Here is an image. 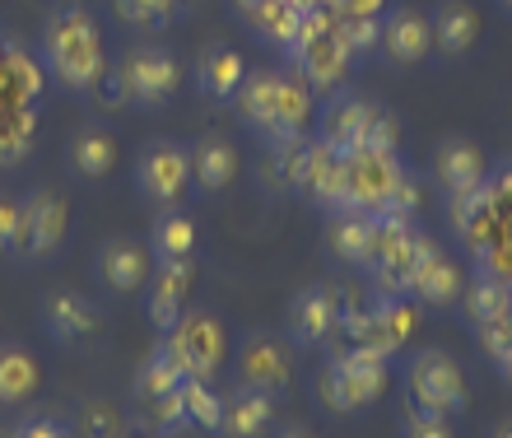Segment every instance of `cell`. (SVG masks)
Returning a JSON list of instances; mask_svg holds the SVG:
<instances>
[{"label": "cell", "mask_w": 512, "mask_h": 438, "mask_svg": "<svg viewBox=\"0 0 512 438\" xmlns=\"http://www.w3.org/2000/svg\"><path fill=\"white\" fill-rule=\"evenodd\" d=\"M233 108L261 145H275L289 136H308V122L317 117V94L294 70H247L233 94Z\"/></svg>", "instance_id": "obj_1"}, {"label": "cell", "mask_w": 512, "mask_h": 438, "mask_svg": "<svg viewBox=\"0 0 512 438\" xmlns=\"http://www.w3.org/2000/svg\"><path fill=\"white\" fill-rule=\"evenodd\" d=\"M42 70L52 75L70 94H89L103 70H108V47H103V28L84 5H56L42 24L38 47Z\"/></svg>", "instance_id": "obj_2"}, {"label": "cell", "mask_w": 512, "mask_h": 438, "mask_svg": "<svg viewBox=\"0 0 512 438\" xmlns=\"http://www.w3.org/2000/svg\"><path fill=\"white\" fill-rule=\"evenodd\" d=\"M38 98H42V61L0 33V168L24 164L38 136Z\"/></svg>", "instance_id": "obj_3"}, {"label": "cell", "mask_w": 512, "mask_h": 438, "mask_svg": "<svg viewBox=\"0 0 512 438\" xmlns=\"http://www.w3.org/2000/svg\"><path fill=\"white\" fill-rule=\"evenodd\" d=\"M284 56H289V66H294L298 80L322 98L336 94L340 84H345V75H350V66L359 61V56L345 47V38H340V28H336V14L326 10V5L303 10Z\"/></svg>", "instance_id": "obj_4"}, {"label": "cell", "mask_w": 512, "mask_h": 438, "mask_svg": "<svg viewBox=\"0 0 512 438\" xmlns=\"http://www.w3.org/2000/svg\"><path fill=\"white\" fill-rule=\"evenodd\" d=\"M322 145L345 159V154H359V150H373V154H396L401 150V126L391 117L382 103L364 94H350V89H336L326 94V108H322Z\"/></svg>", "instance_id": "obj_5"}, {"label": "cell", "mask_w": 512, "mask_h": 438, "mask_svg": "<svg viewBox=\"0 0 512 438\" xmlns=\"http://www.w3.org/2000/svg\"><path fill=\"white\" fill-rule=\"evenodd\" d=\"M387 392V359L364 350V345L336 341V355L326 359V369L317 373V401L331 415H354L373 406Z\"/></svg>", "instance_id": "obj_6"}, {"label": "cell", "mask_w": 512, "mask_h": 438, "mask_svg": "<svg viewBox=\"0 0 512 438\" xmlns=\"http://www.w3.org/2000/svg\"><path fill=\"white\" fill-rule=\"evenodd\" d=\"M466 401H471L466 373L447 350H415L410 355V364H405V411L452 420V415L466 411Z\"/></svg>", "instance_id": "obj_7"}, {"label": "cell", "mask_w": 512, "mask_h": 438, "mask_svg": "<svg viewBox=\"0 0 512 438\" xmlns=\"http://www.w3.org/2000/svg\"><path fill=\"white\" fill-rule=\"evenodd\" d=\"M117 70H122L131 108H140V112L168 108L177 98V89H182V61L163 42H135V47H126Z\"/></svg>", "instance_id": "obj_8"}, {"label": "cell", "mask_w": 512, "mask_h": 438, "mask_svg": "<svg viewBox=\"0 0 512 438\" xmlns=\"http://www.w3.org/2000/svg\"><path fill=\"white\" fill-rule=\"evenodd\" d=\"M163 350L177 359V369L187 378H215L224 369V355H229V336L210 308H187L163 331Z\"/></svg>", "instance_id": "obj_9"}, {"label": "cell", "mask_w": 512, "mask_h": 438, "mask_svg": "<svg viewBox=\"0 0 512 438\" xmlns=\"http://www.w3.org/2000/svg\"><path fill=\"white\" fill-rule=\"evenodd\" d=\"M405 178V164L396 154H345L340 173V210H364V215H387L396 201V187Z\"/></svg>", "instance_id": "obj_10"}, {"label": "cell", "mask_w": 512, "mask_h": 438, "mask_svg": "<svg viewBox=\"0 0 512 438\" xmlns=\"http://www.w3.org/2000/svg\"><path fill=\"white\" fill-rule=\"evenodd\" d=\"M70 229V201L52 187H33L28 196H19V261H47L61 252Z\"/></svg>", "instance_id": "obj_11"}, {"label": "cell", "mask_w": 512, "mask_h": 438, "mask_svg": "<svg viewBox=\"0 0 512 438\" xmlns=\"http://www.w3.org/2000/svg\"><path fill=\"white\" fill-rule=\"evenodd\" d=\"M191 187V150L177 140H149L140 159H135V192L145 196L149 206H177Z\"/></svg>", "instance_id": "obj_12"}, {"label": "cell", "mask_w": 512, "mask_h": 438, "mask_svg": "<svg viewBox=\"0 0 512 438\" xmlns=\"http://www.w3.org/2000/svg\"><path fill=\"white\" fill-rule=\"evenodd\" d=\"M238 383L256 387L266 397H284L294 387V345L289 336H270V331H247L238 345Z\"/></svg>", "instance_id": "obj_13"}, {"label": "cell", "mask_w": 512, "mask_h": 438, "mask_svg": "<svg viewBox=\"0 0 512 438\" xmlns=\"http://www.w3.org/2000/svg\"><path fill=\"white\" fill-rule=\"evenodd\" d=\"M284 336H289L294 350H322V345H331L340 336V308L331 299L326 280L294 294L289 313H284Z\"/></svg>", "instance_id": "obj_14"}, {"label": "cell", "mask_w": 512, "mask_h": 438, "mask_svg": "<svg viewBox=\"0 0 512 438\" xmlns=\"http://www.w3.org/2000/svg\"><path fill=\"white\" fill-rule=\"evenodd\" d=\"M378 52L391 66H424L433 56V33H429V14L415 5H396L382 14V33H378Z\"/></svg>", "instance_id": "obj_15"}, {"label": "cell", "mask_w": 512, "mask_h": 438, "mask_svg": "<svg viewBox=\"0 0 512 438\" xmlns=\"http://www.w3.org/2000/svg\"><path fill=\"white\" fill-rule=\"evenodd\" d=\"M149 299H145V317L154 322V331H168L177 317L187 313L191 285H196V261H154L149 266Z\"/></svg>", "instance_id": "obj_16"}, {"label": "cell", "mask_w": 512, "mask_h": 438, "mask_svg": "<svg viewBox=\"0 0 512 438\" xmlns=\"http://www.w3.org/2000/svg\"><path fill=\"white\" fill-rule=\"evenodd\" d=\"M447 219H452V229H457L461 247H466V252L475 257L480 247H489L494 238H499L503 206H499V196L489 192V182H480L475 192L447 196Z\"/></svg>", "instance_id": "obj_17"}, {"label": "cell", "mask_w": 512, "mask_h": 438, "mask_svg": "<svg viewBox=\"0 0 512 438\" xmlns=\"http://www.w3.org/2000/svg\"><path fill=\"white\" fill-rule=\"evenodd\" d=\"M373 229H378V215H364V210H331L322 229V247L336 266H350V271H364L368 257H373Z\"/></svg>", "instance_id": "obj_18"}, {"label": "cell", "mask_w": 512, "mask_h": 438, "mask_svg": "<svg viewBox=\"0 0 512 438\" xmlns=\"http://www.w3.org/2000/svg\"><path fill=\"white\" fill-rule=\"evenodd\" d=\"M42 327L52 336L56 345H75V341H89L98 327H103V317H98V303L84 299L80 289H52L47 299H42Z\"/></svg>", "instance_id": "obj_19"}, {"label": "cell", "mask_w": 512, "mask_h": 438, "mask_svg": "<svg viewBox=\"0 0 512 438\" xmlns=\"http://www.w3.org/2000/svg\"><path fill=\"white\" fill-rule=\"evenodd\" d=\"M433 178H438V187H443L447 196L475 192V187L489 178V159L475 140L447 136V140H438V154H433Z\"/></svg>", "instance_id": "obj_20"}, {"label": "cell", "mask_w": 512, "mask_h": 438, "mask_svg": "<svg viewBox=\"0 0 512 438\" xmlns=\"http://www.w3.org/2000/svg\"><path fill=\"white\" fill-rule=\"evenodd\" d=\"M98 280L112 289V294H135V289L149 280V266H154V257H149V247H140L135 238H108V243L98 247Z\"/></svg>", "instance_id": "obj_21"}, {"label": "cell", "mask_w": 512, "mask_h": 438, "mask_svg": "<svg viewBox=\"0 0 512 438\" xmlns=\"http://www.w3.org/2000/svg\"><path fill=\"white\" fill-rule=\"evenodd\" d=\"M429 33H433V52L457 61L480 42V14L471 0H438V10L429 14Z\"/></svg>", "instance_id": "obj_22"}, {"label": "cell", "mask_w": 512, "mask_h": 438, "mask_svg": "<svg viewBox=\"0 0 512 438\" xmlns=\"http://www.w3.org/2000/svg\"><path fill=\"white\" fill-rule=\"evenodd\" d=\"M243 75H247V61L229 42H210L201 52V61H196V89H201L210 103H233Z\"/></svg>", "instance_id": "obj_23"}, {"label": "cell", "mask_w": 512, "mask_h": 438, "mask_svg": "<svg viewBox=\"0 0 512 438\" xmlns=\"http://www.w3.org/2000/svg\"><path fill=\"white\" fill-rule=\"evenodd\" d=\"M410 299H419L424 308H452L461 299V266L447 257L443 247H433L429 257L415 266L410 275Z\"/></svg>", "instance_id": "obj_24"}, {"label": "cell", "mask_w": 512, "mask_h": 438, "mask_svg": "<svg viewBox=\"0 0 512 438\" xmlns=\"http://www.w3.org/2000/svg\"><path fill=\"white\" fill-rule=\"evenodd\" d=\"M275 415V397L256 392V387H243L224 397V415H219V438H261Z\"/></svg>", "instance_id": "obj_25"}, {"label": "cell", "mask_w": 512, "mask_h": 438, "mask_svg": "<svg viewBox=\"0 0 512 438\" xmlns=\"http://www.w3.org/2000/svg\"><path fill=\"white\" fill-rule=\"evenodd\" d=\"M233 14L252 28L256 38L289 47L298 19H303V5H294V0H233Z\"/></svg>", "instance_id": "obj_26"}, {"label": "cell", "mask_w": 512, "mask_h": 438, "mask_svg": "<svg viewBox=\"0 0 512 438\" xmlns=\"http://www.w3.org/2000/svg\"><path fill=\"white\" fill-rule=\"evenodd\" d=\"M233 178H238V150H233L224 136H201L191 145V182H196L205 196L224 192Z\"/></svg>", "instance_id": "obj_27"}, {"label": "cell", "mask_w": 512, "mask_h": 438, "mask_svg": "<svg viewBox=\"0 0 512 438\" xmlns=\"http://www.w3.org/2000/svg\"><path fill=\"white\" fill-rule=\"evenodd\" d=\"M66 164L75 178H108L112 168H117V140L103 131V126H84V131H75L70 136V150H66Z\"/></svg>", "instance_id": "obj_28"}, {"label": "cell", "mask_w": 512, "mask_h": 438, "mask_svg": "<svg viewBox=\"0 0 512 438\" xmlns=\"http://www.w3.org/2000/svg\"><path fill=\"white\" fill-rule=\"evenodd\" d=\"M149 257L154 261H182L196 257V219L182 215L177 206L159 210L149 224Z\"/></svg>", "instance_id": "obj_29"}, {"label": "cell", "mask_w": 512, "mask_h": 438, "mask_svg": "<svg viewBox=\"0 0 512 438\" xmlns=\"http://www.w3.org/2000/svg\"><path fill=\"white\" fill-rule=\"evenodd\" d=\"M461 313H466V322H471L475 331L494 327V322H503V317L512 313V294L508 285H499L494 275H480L475 271L471 285H461Z\"/></svg>", "instance_id": "obj_30"}, {"label": "cell", "mask_w": 512, "mask_h": 438, "mask_svg": "<svg viewBox=\"0 0 512 438\" xmlns=\"http://www.w3.org/2000/svg\"><path fill=\"white\" fill-rule=\"evenodd\" d=\"M42 373L38 359L28 355L24 345H0V406H19L38 392Z\"/></svg>", "instance_id": "obj_31"}, {"label": "cell", "mask_w": 512, "mask_h": 438, "mask_svg": "<svg viewBox=\"0 0 512 438\" xmlns=\"http://www.w3.org/2000/svg\"><path fill=\"white\" fill-rule=\"evenodd\" d=\"M182 378H187V373L177 369V359L159 345V350L140 364V373H135V401H140V406H149V401L168 397V392H177V387H182Z\"/></svg>", "instance_id": "obj_32"}, {"label": "cell", "mask_w": 512, "mask_h": 438, "mask_svg": "<svg viewBox=\"0 0 512 438\" xmlns=\"http://www.w3.org/2000/svg\"><path fill=\"white\" fill-rule=\"evenodd\" d=\"M182 397V411H187V425L191 429H205V434H219V415H224V397H219L210 378H182L177 387Z\"/></svg>", "instance_id": "obj_33"}, {"label": "cell", "mask_w": 512, "mask_h": 438, "mask_svg": "<svg viewBox=\"0 0 512 438\" xmlns=\"http://www.w3.org/2000/svg\"><path fill=\"white\" fill-rule=\"evenodd\" d=\"M112 5H117V19L135 33H163L182 14L177 0H112Z\"/></svg>", "instance_id": "obj_34"}, {"label": "cell", "mask_w": 512, "mask_h": 438, "mask_svg": "<svg viewBox=\"0 0 512 438\" xmlns=\"http://www.w3.org/2000/svg\"><path fill=\"white\" fill-rule=\"evenodd\" d=\"M336 14V10H331ZM336 28L340 38H345V47H350L354 56H364L378 47V33H382V14L373 10H354V14H336Z\"/></svg>", "instance_id": "obj_35"}, {"label": "cell", "mask_w": 512, "mask_h": 438, "mask_svg": "<svg viewBox=\"0 0 512 438\" xmlns=\"http://www.w3.org/2000/svg\"><path fill=\"white\" fill-rule=\"evenodd\" d=\"M75 438H122V415L108 401H94V406H84Z\"/></svg>", "instance_id": "obj_36"}, {"label": "cell", "mask_w": 512, "mask_h": 438, "mask_svg": "<svg viewBox=\"0 0 512 438\" xmlns=\"http://www.w3.org/2000/svg\"><path fill=\"white\" fill-rule=\"evenodd\" d=\"M84 98H89L94 108H103V112H112V108H131V98H126V84H122V70H117V66L103 70V80H98Z\"/></svg>", "instance_id": "obj_37"}, {"label": "cell", "mask_w": 512, "mask_h": 438, "mask_svg": "<svg viewBox=\"0 0 512 438\" xmlns=\"http://www.w3.org/2000/svg\"><path fill=\"white\" fill-rule=\"evenodd\" d=\"M19 247V196L0 192V257H14Z\"/></svg>", "instance_id": "obj_38"}, {"label": "cell", "mask_w": 512, "mask_h": 438, "mask_svg": "<svg viewBox=\"0 0 512 438\" xmlns=\"http://www.w3.org/2000/svg\"><path fill=\"white\" fill-rule=\"evenodd\" d=\"M10 438H75V429L66 420H52V415H28V420L14 425Z\"/></svg>", "instance_id": "obj_39"}, {"label": "cell", "mask_w": 512, "mask_h": 438, "mask_svg": "<svg viewBox=\"0 0 512 438\" xmlns=\"http://www.w3.org/2000/svg\"><path fill=\"white\" fill-rule=\"evenodd\" d=\"M401 438H457V434H452V420H438V415H415V411H405V420H401Z\"/></svg>", "instance_id": "obj_40"}, {"label": "cell", "mask_w": 512, "mask_h": 438, "mask_svg": "<svg viewBox=\"0 0 512 438\" xmlns=\"http://www.w3.org/2000/svg\"><path fill=\"white\" fill-rule=\"evenodd\" d=\"M326 10H336V14H354V10H373V14H382V5L387 0H322Z\"/></svg>", "instance_id": "obj_41"}, {"label": "cell", "mask_w": 512, "mask_h": 438, "mask_svg": "<svg viewBox=\"0 0 512 438\" xmlns=\"http://www.w3.org/2000/svg\"><path fill=\"white\" fill-rule=\"evenodd\" d=\"M177 5H182V10H210L215 0H177Z\"/></svg>", "instance_id": "obj_42"}, {"label": "cell", "mask_w": 512, "mask_h": 438, "mask_svg": "<svg viewBox=\"0 0 512 438\" xmlns=\"http://www.w3.org/2000/svg\"><path fill=\"white\" fill-rule=\"evenodd\" d=\"M489 438H512V420H503V425L494 429V434H489Z\"/></svg>", "instance_id": "obj_43"}, {"label": "cell", "mask_w": 512, "mask_h": 438, "mask_svg": "<svg viewBox=\"0 0 512 438\" xmlns=\"http://www.w3.org/2000/svg\"><path fill=\"white\" fill-rule=\"evenodd\" d=\"M280 438H312V434H308V429H284Z\"/></svg>", "instance_id": "obj_44"}, {"label": "cell", "mask_w": 512, "mask_h": 438, "mask_svg": "<svg viewBox=\"0 0 512 438\" xmlns=\"http://www.w3.org/2000/svg\"><path fill=\"white\" fill-rule=\"evenodd\" d=\"M122 438H159V434H149V429H140V434H122Z\"/></svg>", "instance_id": "obj_45"}, {"label": "cell", "mask_w": 512, "mask_h": 438, "mask_svg": "<svg viewBox=\"0 0 512 438\" xmlns=\"http://www.w3.org/2000/svg\"><path fill=\"white\" fill-rule=\"evenodd\" d=\"M503 5H508V10H512V0H503Z\"/></svg>", "instance_id": "obj_46"}]
</instances>
